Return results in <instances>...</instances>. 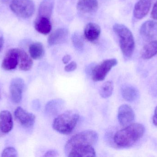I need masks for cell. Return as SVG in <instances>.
Wrapping results in <instances>:
<instances>
[{"label": "cell", "instance_id": "obj_1", "mask_svg": "<svg viewBox=\"0 0 157 157\" xmlns=\"http://www.w3.org/2000/svg\"><path fill=\"white\" fill-rule=\"evenodd\" d=\"M98 140V135L95 131L86 130L80 132L66 143L64 147L65 155L69 157H96L94 146Z\"/></svg>", "mask_w": 157, "mask_h": 157}, {"label": "cell", "instance_id": "obj_2", "mask_svg": "<svg viewBox=\"0 0 157 157\" xmlns=\"http://www.w3.org/2000/svg\"><path fill=\"white\" fill-rule=\"evenodd\" d=\"M145 131V128L141 124H132L117 132L113 142L118 147H130L143 137Z\"/></svg>", "mask_w": 157, "mask_h": 157}, {"label": "cell", "instance_id": "obj_3", "mask_svg": "<svg viewBox=\"0 0 157 157\" xmlns=\"http://www.w3.org/2000/svg\"><path fill=\"white\" fill-rule=\"evenodd\" d=\"M113 30L119 38L120 48L124 56L126 58L132 57L135 47L132 31L124 25L119 24L113 26Z\"/></svg>", "mask_w": 157, "mask_h": 157}, {"label": "cell", "instance_id": "obj_4", "mask_svg": "<svg viewBox=\"0 0 157 157\" xmlns=\"http://www.w3.org/2000/svg\"><path fill=\"white\" fill-rule=\"evenodd\" d=\"M79 118L78 113L74 111L65 112L55 118L52 128L62 134H70L75 129Z\"/></svg>", "mask_w": 157, "mask_h": 157}, {"label": "cell", "instance_id": "obj_5", "mask_svg": "<svg viewBox=\"0 0 157 157\" xmlns=\"http://www.w3.org/2000/svg\"><path fill=\"white\" fill-rule=\"evenodd\" d=\"M10 8L19 17L26 18H30L35 11V5L32 0H12Z\"/></svg>", "mask_w": 157, "mask_h": 157}, {"label": "cell", "instance_id": "obj_6", "mask_svg": "<svg viewBox=\"0 0 157 157\" xmlns=\"http://www.w3.org/2000/svg\"><path fill=\"white\" fill-rule=\"evenodd\" d=\"M118 61L115 59L104 60L94 66L91 71L92 79L95 82L104 80L113 67L117 65Z\"/></svg>", "mask_w": 157, "mask_h": 157}, {"label": "cell", "instance_id": "obj_7", "mask_svg": "<svg viewBox=\"0 0 157 157\" xmlns=\"http://www.w3.org/2000/svg\"><path fill=\"white\" fill-rule=\"evenodd\" d=\"M25 87V82L22 78L17 77L11 80L9 91L11 100L14 103H20L22 100Z\"/></svg>", "mask_w": 157, "mask_h": 157}, {"label": "cell", "instance_id": "obj_8", "mask_svg": "<svg viewBox=\"0 0 157 157\" xmlns=\"http://www.w3.org/2000/svg\"><path fill=\"white\" fill-rule=\"evenodd\" d=\"M135 115L132 107L127 104L120 106L118 110V119L122 126L126 127L134 121Z\"/></svg>", "mask_w": 157, "mask_h": 157}, {"label": "cell", "instance_id": "obj_9", "mask_svg": "<svg viewBox=\"0 0 157 157\" xmlns=\"http://www.w3.org/2000/svg\"><path fill=\"white\" fill-rule=\"evenodd\" d=\"M15 118L19 123L25 128H32L35 124L36 116L25 110L21 107H18L15 111Z\"/></svg>", "mask_w": 157, "mask_h": 157}, {"label": "cell", "instance_id": "obj_10", "mask_svg": "<svg viewBox=\"0 0 157 157\" xmlns=\"http://www.w3.org/2000/svg\"><path fill=\"white\" fill-rule=\"evenodd\" d=\"M19 49H12L8 51L2 63V67L6 71H11L16 68L18 64Z\"/></svg>", "mask_w": 157, "mask_h": 157}, {"label": "cell", "instance_id": "obj_11", "mask_svg": "<svg viewBox=\"0 0 157 157\" xmlns=\"http://www.w3.org/2000/svg\"><path fill=\"white\" fill-rule=\"evenodd\" d=\"M140 33L143 37L147 40L157 37V22L149 20L145 22L141 26Z\"/></svg>", "mask_w": 157, "mask_h": 157}, {"label": "cell", "instance_id": "obj_12", "mask_svg": "<svg viewBox=\"0 0 157 157\" xmlns=\"http://www.w3.org/2000/svg\"><path fill=\"white\" fill-rule=\"evenodd\" d=\"M69 31L67 29L60 28L53 31L48 38V43L50 46L64 43L67 41Z\"/></svg>", "mask_w": 157, "mask_h": 157}, {"label": "cell", "instance_id": "obj_13", "mask_svg": "<svg viewBox=\"0 0 157 157\" xmlns=\"http://www.w3.org/2000/svg\"><path fill=\"white\" fill-rule=\"evenodd\" d=\"M100 27L96 23H89L86 26L84 30V36L90 42L96 43L100 36Z\"/></svg>", "mask_w": 157, "mask_h": 157}, {"label": "cell", "instance_id": "obj_14", "mask_svg": "<svg viewBox=\"0 0 157 157\" xmlns=\"http://www.w3.org/2000/svg\"><path fill=\"white\" fill-rule=\"evenodd\" d=\"M151 0H139L135 5L133 15L136 19H141L148 14L151 7Z\"/></svg>", "mask_w": 157, "mask_h": 157}, {"label": "cell", "instance_id": "obj_15", "mask_svg": "<svg viewBox=\"0 0 157 157\" xmlns=\"http://www.w3.org/2000/svg\"><path fill=\"white\" fill-rule=\"evenodd\" d=\"M13 126V117L10 112L2 111L0 112V130L6 134L12 131Z\"/></svg>", "mask_w": 157, "mask_h": 157}, {"label": "cell", "instance_id": "obj_16", "mask_svg": "<svg viewBox=\"0 0 157 157\" xmlns=\"http://www.w3.org/2000/svg\"><path fill=\"white\" fill-rule=\"evenodd\" d=\"M98 6L97 0H78L77 10L83 14H91L97 11Z\"/></svg>", "mask_w": 157, "mask_h": 157}, {"label": "cell", "instance_id": "obj_17", "mask_svg": "<svg viewBox=\"0 0 157 157\" xmlns=\"http://www.w3.org/2000/svg\"><path fill=\"white\" fill-rule=\"evenodd\" d=\"M65 102L62 99H55L48 101L45 107V112L49 116L59 114L64 107Z\"/></svg>", "mask_w": 157, "mask_h": 157}, {"label": "cell", "instance_id": "obj_18", "mask_svg": "<svg viewBox=\"0 0 157 157\" xmlns=\"http://www.w3.org/2000/svg\"><path fill=\"white\" fill-rule=\"evenodd\" d=\"M36 30L43 35H47L52 30V24L50 18L38 16L35 22Z\"/></svg>", "mask_w": 157, "mask_h": 157}, {"label": "cell", "instance_id": "obj_19", "mask_svg": "<svg viewBox=\"0 0 157 157\" xmlns=\"http://www.w3.org/2000/svg\"><path fill=\"white\" fill-rule=\"evenodd\" d=\"M33 62L28 54L23 50L19 49L18 66L22 71H28L32 68Z\"/></svg>", "mask_w": 157, "mask_h": 157}, {"label": "cell", "instance_id": "obj_20", "mask_svg": "<svg viewBox=\"0 0 157 157\" xmlns=\"http://www.w3.org/2000/svg\"><path fill=\"white\" fill-rule=\"evenodd\" d=\"M157 54V40L152 41L145 45L141 52V56L144 60L151 59Z\"/></svg>", "mask_w": 157, "mask_h": 157}, {"label": "cell", "instance_id": "obj_21", "mask_svg": "<svg viewBox=\"0 0 157 157\" xmlns=\"http://www.w3.org/2000/svg\"><path fill=\"white\" fill-rule=\"evenodd\" d=\"M54 5V0H42L39 8L38 16L50 18Z\"/></svg>", "mask_w": 157, "mask_h": 157}, {"label": "cell", "instance_id": "obj_22", "mask_svg": "<svg viewBox=\"0 0 157 157\" xmlns=\"http://www.w3.org/2000/svg\"><path fill=\"white\" fill-rule=\"evenodd\" d=\"M122 96L126 101L133 102L138 98L139 93L136 88L130 85H125L121 89Z\"/></svg>", "mask_w": 157, "mask_h": 157}, {"label": "cell", "instance_id": "obj_23", "mask_svg": "<svg viewBox=\"0 0 157 157\" xmlns=\"http://www.w3.org/2000/svg\"><path fill=\"white\" fill-rule=\"evenodd\" d=\"M29 50L30 56L34 60L41 59L45 53L43 45L40 42H36L31 44L29 46Z\"/></svg>", "mask_w": 157, "mask_h": 157}, {"label": "cell", "instance_id": "obj_24", "mask_svg": "<svg viewBox=\"0 0 157 157\" xmlns=\"http://www.w3.org/2000/svg\"><path fill=\"white\" fill-rule=\"evenodd\" d=\"M113 88V83L111 81H107L101 86L99 90L100 95L103 98H108L112 95Z\"/></svg>", "mask_w": 157, "mask_h": 157}, {"label": "cell", "instance_id": "obj_25", "mask_svg": "<svg viewBox=\"0 0 157 157\" xmlns=\"http://www.w3.org/2000/svg\"><path fill=\"white\" fill-rule=\"evenodd\" d=\"M72 40L75 48L78 51H82L84 47V41L80 33L75 32L73 34Z\"/></svg>", "mask_w": 157, "mask_h": 157}, {"label": "cell", "instance_id": "obj_26", "mask_svg": "<svg viewBox=\"0 0 157 157\" xmlns=\"http://www.w3.org/2000/svg\"><path fill=\"white\" fill-rule=\"evenodd\" d=\"M17 150L13 147H7L3 151L2 157H17Z\"/></svg>", "mask_w": 157, "mask_h": 157}, {"label": "cell", "instance_id": "obj_27", "mask_svg": "<svg viewBox=\"0 0 157 157\" xmlns=\"http://www.w3.org/2000/svg\"><path fill=\"white\" fill-rule=\"evenodd\" d=\"M77 67V63L75 62L72 61L65 66L64 70L66 72H72L76 70Z\"/></svg>", "mask_w": 157, "mask_h": 157}, {"label": "cell", "instance_id": "obj_28", "mask_svg": "<svg viewBox=\"0 0 157 157\" xmlns=\"http://www.w3.org/2000/svg\"><path fill=\"white\" fill-rule=\"evenodd\" d=\"M44 157H58L59 156V153L56 150H49L45 153Z\"/></svg>", "mask_w": 157, "mask_h": 157}, {"label": "cell", "instance_id": "obj_29", "mask_svg": "<svg viewBox=\"0 0 157 157\" xmlns=\"http://www.w3.org/2000/svg\"><path fill=\"white\" fill-rule=\"evenodd\" d=\"M151 17L153 19L157 20V1L155 3L151 12Z\"/></svg>", "mask_w": 157, "mask_h": 157}, {"label": "cell", "instance_id": "obj_30", "mask_svg": "<svg viewBox=\"0 0 157 157\" xmlns=\"http://www.w3.org/2000/svg\"><path fill=\"white\" fill-rule=\"evenodd\" d=\"M71 55H69V54H67L65 55V56H63V58L62 59V61L63 64H67L68 63L70 62V61L71 60Z\"/></svg>", "mask_w": 157, "mask_h": 157}, {"label": "cell", "instance_id": "obj_31", "mask_svg": "<svg viewBox=\"0 0 157 157\" xmlns=\"http://www.w3.org/2000/svg\"><path fill=\"white\" fill-rule=\"evenodd\" d=\"M153 124L157 126V106L155 111V113L153 118Z\"/></svg>", "mask_w": 157, "mask_h": 157}, {"label": "cell", "instance_id": "obj_32", "mask_svg": "<svg viewBox=\"0 0 157 157\" xmlns=\"http://www.w3.org/2000/svg\"><path fill=\"white\" fill-rule=\"evenodd\" d=\"M3 38L2 35L0 33V52L2 49L3 46Z\"/></svg>", "mask_w": 157, "mask_h": 157}, {"label": "cell", "instance_id": "obj_33", "mask_svg": "<svg viewBox=\"0 0 157 157\" xmlns=\"http://www.w3.org/2000/svg\"><path fill=\"white\" fill-rule=\"evenodd\" d=\"M1 1H2L3 3H8V2H10L11 0H1Z\"/></svg>", "mask_w": 157, "mask_h": 157}, {"label": "cell", "instance_id": "obj_34", "mask_svg": "<svg viewBox=\"0 0 157 157\" xmlns=\"http://www.w3.org/2000/svg\"><path fill=\"white\" fill-rule=\"evenodd\" d=\"M1 89H0V99H1Z\"/></svg>", "mask_w": 157, "mask_h": 157}]
</instances>
